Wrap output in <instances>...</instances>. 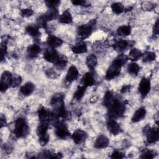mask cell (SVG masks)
I'll use <instances>...</instances> for the list:
<instances>
[{"label":"cell","instance_id":"obj_1","mask_svg":"<svg viewBox=\"0 0 159 159\" xmlns=\"http://www.w3.org/2000/svg\"><path fill=\"white\" fill-rule=\"evenodd\" d=\"M107 107V114L109 118L116 119L122 116L125 111V104L119 99H113Z\"/></svg>","mask_w":159,"mask_h":159},{"label":"cell","instance_id":"obj_39","mask_svg":"<svg viewBox=\"0 0 159 159\" xmlns=\"http://www.w3.org/2000/svg\"><path fill=\"white\" fill-rule=\"evenodd\" d=\"M7 41L3 40L1 45V60L2 61L7 53Z\"/></svg>","mask_w":159,"mask_h":159},{"label":"cell","instance_id":"obj_11","mask_svg":"<svg viewBox=\"0 0 159 159\" xmlns=\"http://www.w3.org/2000/svg\"><path fill=\"white\" fill-rule=\"evenodd\" d=\"M121 71V67H119L113 63L108 67L106 73L105 75V78L107 80H112L119 75Z\"/></svg>","mask_w":159,"mask_h":159},{"label":"cell","instance_id":"obj_38","mask_svg":"<svg viewBox=\"0 0 159 159\" xmlns=\"http://www.w3.org/2000/svg\"><path fill=\"white\" fill-rule=\"evenodd\" d=\"M22 82V78L20 75H15L12 76V82H11V87L12 88H16Z\"/></svg>","mask_w":159,"mask_h":159},{"label":"cell","instance_id":"obj_5","mask_svg":"<svg viewBox=\"0 0 159 159\" xmlns=\"http://www.w3.org/2000/svg\"><path fill=\"white\" fill-rule=\"evenodd\" d=\"M50 105L54 109V112H58L65 108L64 96L61 93L55 94L50 99Z\"/></svg>","mask_w":159,"mask_h":159},{"label":"cell","instance_id":"obj_31","mask_svg":"<svg viewBox=\"0 0 159 159\" xmlns=\"http://www.w3.org/2000/svg\"><path fill=\"white\" fill-rule=\"evenodd\" d=\"M86 90V87L83 86V85H80L78 86L75 91V92L74 93V98L76 100V101H80L84 96L85 92Z\"/></svg>","mask_w":159,"mask_h":159},{"label":"cell","instance_id":"obj_10","mask_svg":"<svg viewBox=\"0 0 159 159\" xmlns=\"http://www.w3.org/2000/svg\"><path fill=\"white\" fill-rule=\"evenodd\" d=\"M107 128L109 132L114 135H117L120 134L122 131L120 125L114 120V119H109L107 122Z\"/></svg>","mask_w":159,"mask_h":159},{"label":"cell","instance_id":"obj_4","mask_svg":"<svg viewBox=\"0 0 159 159\" xmlns=\"http://www.w3.org/2000/svg\"><path fill=\"white\" fill-rule=\"evenodd\" d=\"M143 133L146 136L147 142L148 143H155L159 139V133L157 127H152L149 125H147L143 129Z\"/></svg>","mask_w":159,"mask_h":159},{"label":"cell","instance_id":"obj_15","mask_svg":"<svg viewBox=\"0 0 159 159\" xmlns=\"http://www.w3.org/2000/svg\"><path fill=\"white\" fill-rule=\"evenodd\" d=\"M109 144V140L108 138L104 135H99L95 142H94V147L98 149H101V148H106Z\"/></svg>","mask_w":159,"mask_h":159},{"label":"cell","instance_id":"obj_25","mask_svg":"<svg viewBox=\"0 0 159 159\" xmlns=\"http://www.w3.org/2000/svg\"><path fill=\"white\" fill-rule=\"evenodd\" d=\"M129 47V42L124 39H119L117 41H116L114 45V49L118 52H121L125 50L127 47Z\"/></svg>","mask_w":159,"mask_h":159},{"label":"cell","instance_id":"obj_21","mask_svg":"<svg viewBox=\"0 0 159 159\" xmlns=\"http://www.w3.org/2000/svg\"><path fill=\"white\" fill-rule=\"evenodd\" d=\"M47 42V44L48 45L49 47L53 48L59 47L63 43V41L61 39H60L55 35H50L48 36Z\"/></svg>","mask_w":159,"mask_h":159},{"label":"cell","instance_id":"obj_45","mask_svg":"<svg viewBox=\"0 0 159 159\" xmlns=\"http://www.w3.org/2000/svg\"><path fill=\"white\" fill-rule=\"evenodd\" d=\"M124 157V155L123 153H122L120 151L116 150L114 151L111 156V158H116V159H119V158H123Z\"/></svg>","mask_w":159,"mask_h":159},{"label":"cell","instance_id":"obj_30","mask_svg":"<svg viewBox=\"0 0 159 159\" xmlns=\"http://www.w3.org/2000/svg\"><path fill=\"white\" fill-rule=\"evenodd\" d=\"M68 60L67 58L63 55H60L58 60L55 61L54 63L56 68H57L59 70H63L65 68V66L67 65Z\"/></svg>","mask_w":159,"mask_h":159},{"label":"cell","instance_id":"obj_2","mask_svg":"<svg viewBox=\"0 0 159 159\" xmlns=\"http://www.w3.org/2000/svg\"><path fill=\"white\" fill-rule=\"evenodd\" d=\"M29 132V127L24 118L19 117L14 122V134L17 138L25 137Z\"/></svg>","mask_w":159,"mask_h":159},{"label":"cell","instance_id":"obj_49","mask_svg":"<svg viewBox=\"0 0 159 159\" xmlns=\"http://www.w3.org/2000/svg\"><path fill=\"white\" fill-rule=\"evenodd\" d=\"M130 89H131V86H130V85H129V84H128V85H125V86H124L122 88L120 91H121V93H125L129 92V91L130 90Z\"/></svg>","mask_w":159,"mask_h":159},{"label":"cell","instance_id":"obj_14","mask_svg":"<svg viewBox=\"0 0 159 159\" xmlns=\"http://www.w3.org/2000/svg\"><path fill=\"white\" fill-rule=\"evenodd\" d=\"M50 114L51 112L43 106H40L37 111V114L40 122H48L50 123Z\"/></svg>","mask_w":159,"mask_h":159},{"label":"cell","instance_id":"obj_46","mask_svg":"<svg viewBox=\"0 0 159 159\" xmlns=\"http://www.w3.org/2000/svg\"><path fill=\"white\" fill-rule=\"evenodd\" d=\"M142 9L143 10H146V11H149L150 9H152L153 8V5L148 2H145L142 4Z\"/></svg>","mask_w":159,"mask_h":159},{"label":"cell","instance_id":"obj_42","mask_svg":"<svg viewBox=\"0 0 159 159\" xmlns=\"http://www.w3.org/2000/svg\"><path fill=\"white\" fill-rule=\"evenodd\" d=\"M20 15L23 17H28L33 15L34 11L30 8H24L20 9Z\"/></svg>","mask_w":159,"mask_h":159},{"label":"cell","instance_id":"obj_8","mask_svg":"<svg viewBox=\"0 0 159 159\" xmlns=\"http://www.w3.org/2000/svg\"><path fill=\"white\" fill-rule=\"evenodd\" d=\"M151 89V83L148 78H143L139 84L138 90L142 98H145L149 93Z\"/></svg>","mask_w":159,"mask_h":159},{"label":"cell","instance_id":"obj_51","mask_svg":"<svg viewBox=\"0 0 159 159\" xmlns=\"http://www.w3.org/2000/svg\"><path fill=\"white\" fill-rule=\"evenodd\" d=\"M98 98L96 96H93V97L90 99L89 102H90L91 103H94V102H96L98 101Z\"/></svg>","mask_w":159,"mask_h":159},{"label":"cell","instance_id":"obj_44","mask_svg":"<svg viewBox=\"0 0 159 159\" xmlns=\"http://www.w3.org/2000/svg\"><path fill=\"white\" fill-rule=\"evenodd\" d=\"M45 74L47 76L51 79H56L58 78V74L52 68H48L45 71Z\"/></svg>","mask_w":159,"mask_h":159},{"label":"cell","instance_id":"obj_35","mask_svg":"<svg viewBox=\"0 0 159 159\" xmlns=\"http://www.w3.org/2000/svg\"><path fill=\"white\" fill-rule=\"evenodd\" d=\"M142 61L145 63H148L156 59V54L153 52H147L143 53Z\"/></svg>","mask_w":159,"mask_h":159},{"label":"cell","instance_id":"obj_19","mask_svg":"<svg viewBox=\"0 0 159 159\" xmlns=\"http://www.w3.org/2000/svg\"><path fill=\"white\" fill-rule=\"evenodd\" d=\"M35 90V85L32 82H27L20 88V93L25 96L30 95Z\"/></svg>","mask_w":159,"mask_h":159},{"label":"cell","instance_id":"obj_7","mask_svg":"<svg viewBox=\"0 0 159 159\" xmlns=\"http://www.w3.org/2000/svg\"><path fill=\"white\" fill-rule=\"evenodd\" d=\"M12 75L8 71H4L1 76L0 88L2 93L5 92L9 87H11Z\"/></svg>","mask_w":159,"mask_h":159},{"label":"cell","instance_id":"obj_48","mask_svg":"<svg viewBox=\"0 0 159 159\" xmlns=\"http://www.w3.org/2000/svg\"><path fill=\"white\" fill-rule=\"evenodd\" d=\"M72 4L75 6H85L86 1H83V0H76V1H71Z\"/></svg>","mask_w":159,"mask_h":159},{"label":"cell","instance_id":"obj_27","mask_svg":"<svg viewBox=\"0 0 159 159\" xmlns=\"http://www.w3.org/2000/svg\"><path fill=\"white\" fill-rule=\"evenodd\" d=\"M85 63L89 69H90L91 70H94V68L96 66V65L98 64L97 57L93 54L89 55L86 57Z\"/></svg>","mask_w":159,"mask_h":159},{"label":"cell","instance_id":"obj_16","mask_svg":"<svg viewBox=\"0 0 159 159\" xmlns=\"http://www.w3.org/2000/svg\"><path fill=\"white\" fill-rule=\"evenodd\" d=\"M79 76V72L78 69L75 66H71L66 73L65 80L68 83H72L75 81Z\"/></svg>","mask_w":159,"mask_h":159},{"label":"cell","instance_id":"obj_6","mask_svg":"<svg viewBox=\"0 0 159 159\" xmlns=\"http://www.w3.org/2000/svg\"><path fill=\"white\" fill-rule=\"evenodd\" d=\"M55 133L58 138L60 139H66L70 135V132L67 126L63 122L59 121L55 125Z\"/></svg>","mask_w":159,"mask_h":159},{"label":"cell","instance_id":"obj_29","mask_svg":"<svg viewBox=\"0 0 159 159\" xmlns=\"http://www.w3.org/2000/svg\"><path fill=\"white\" fill-rule=\"evenodd\" d=\"M49 126V122H40L37 128V134L38 136L42 135L47 133Z\"/></svg>","mask_w":159,"mask_h":159},{"label":"cell","instance_id":"obj_36","mask_svg":"<svg viewBox=\"0 0 159 159\" xmlns=\"http://www.w3.org/2000/svg\"><path fill=\"white\" fill-rule=\"evenodd\" d=\"M111 9L112 12L116 14H120L124 11V7L120 2H114L111 4Z\"/></svg>","mask_w":159,"mask_h":159},{"label":"cell","instance_id":"obj_34","mask_svg":"<svg viewBox=\"0 0 159 159\" xmlns=\"http://www.w3.org/2000/svg\"><path fill=\"white\" fill-rule=\"evenodd\" d=\"M114 99V94L112 91H107L106 92L104 97H103V99H102V105L107 107L109 104L112 102V101Z\"/></svg>","mask_w":159,"mask_h":159},{"label":"cell","instance_id":"obj_40","mask_svg":"<svg viewBox=\"0 0 159 159\" xmlns=\"http://www.w3.org/2000/svg\"><path fill=\"white\" fill-rule=\"evenodd\" d=\"M49 139H50V137H49V135L48 134V133L43 134L42 135L39 136V141L40 145H42V146L46 145L49 141Z\"/></svg>","mask_w":159,"mask_h":159},{"label":"cell","instance_id":"obj_47","mask_svg":"<svg viewBox=\"0 0 159 159\" xmlns=\"http://www.w3.org/2000/svg\"><path fill=\"white\" fill-rule=\"evenodd\" d=\"M159 32V30H158V20H157L156 22L155 23L154 25H153V34L155 35H158Z\"/></svg>","mask_w":159,"mask_h":159},{"label":"cell","instance_id":"obj_9","mask_svg":"<svg viewBox=\"0 0 159 159\" xmlns=\"http://www.w3.org/2000/svg\"><path fill=\"white\" fill-rule=\"evenodd\" d=\"M60 55L58 53V52L55 48H50V47H49L48 48H47L43 52L44 59L48 62L53 63V64L58 60Z\"/></svg>","mask_w":159,"mask_h":159},{"label":"cell","instance_id":"obj_23","mask_svg":"<svg viewBox=\"0 0 159 159\" xmlns=\"http://www.w3.org/2000/svg\"><path fill=\"white\" fill-rule=\"evenodd\" d=\"M43 16L45 20L48 22L58 18L60 15L58 9H48L46 13L43 14Z\"/></svg>","mask_w":159,"mask_h":159},{"label":"cell","instance_id":"obj_28","mask_svg":"<svg viewBox=\"0 0 159 159\" xmlns=\"http://www.w3.org/2000/svg\"><path fill=\"white\" fill-rule=\"evenodd\" d=\"M128 60V57L127 55H125V54H120L117 57H116L112 61V63L119 66V67H121L125 65L127 62V61Z\"/></svg>","mask_w":159,"mask_h":159},{"label":"cell","instance_id":"obj_17","mask_svg":"<svg viewBox=\"0 0 159 159\" xmlns=\"http://www.w3.org/2000/svg\"><path fill=\"white\" fill-rule=\"evenodd\" d=\"M146 114H147V111L145 107H141L139 108L134 113L131 119L132 122L134 123H136L142 120L145 117Z\"/></svg>","mask_w":159,"mask_h":159},{"label":"cell","instance_id":"obj_20","mask_svg":"<svg viewBox=\"0 0 159 159\" xmlns=\"http://www.w3.org/2000/svg\"><path fill=\"white\" fill-rule=\"evenodd\" d=\"M71 51L75 54H81L87 52V46L82 40L77 42L71 47Z\"/></svg>","mask_w":159,"mask_h":159},{"label":"cell","instance_id":"obj_13","mask_svg":"<svg viewBox=\"0 0 159 159\" xmlns=\"http://www.w3.org/2000/svg\"><path fill=\"white\" fill-rule=\"evenodd\" d=\"M88 137V134L83 130H76L71 135V138L76 144H81L84 142Z\"/></svg>","mask_w":159,"mask_h":159},{"label":"cell","instance_id":"obj_26","mask_svg":"<svg viewBox=\"0 0 159 159\" xmlns=\"http://www.w3.org/2000/svg\"><path fill=\"white\" fill-rule=\"evenodd\" d=\"M143 55V53L142 51L137 48H132L127 56L128 59H130L132 61H135L138 60L139 58H140Z\"/></svg>","mask_w":159,"mask_h":159},{"label":"cell","instance_id":"obj_52","mask_svg":"<svg viewBox=\"0 0 159 159\" xmlns=\"http://www.w3.org/2000/svg\"><path fill=\"white\" fill-rule=\"evenodd\" d=\"M154 119H155V120L156 123H157V124H158V119H159L158 113H156V114H155V115L154 116Z\"/></svg>","mask_w":159,"mask_h":159},{"label":"cell","instance_id":"obj_33","mask_svg":"<svg viewBox=\"0 0 159 159\" xmlns=\"http://www.w3.org/2000/svg\"><path fill=\"white\" fill-rule=\"evenodd\" d=\"M117 33L119 35L121 36H128L131 33V28L129 25H123L118 27Z\"/></svg>","mask_w":159,"mask_h":159},{"label":"cell","instance_id":"obj_32","mask_svg":"<svg viewBox=\"0 0 159 159\" xmlns=\"http://www.w3.org/2000/svg\"><path fill=\"white\" fill-rule=\"evenodd\" d=\"M140 66L134 61L130 63L127 66V71L131 75H137L140 71Z\"/></svg>","mask_w":159,"mask_h":159},{"label":"cell","instance_id":"obj_41","mask_svg":"<svg viewBox=\"0 0 159 159\" xmlns=\"http://www.w3.org/2000/svg\"><path fill=\"white\" fill-rule=\"evenodd\" d=\"M154 152L150 150H145L142 152L140 158H147V159H152L154 157Z\"/></svg>","mask_w":159,"mask_h":159},{"label":"cell","instance_id":"obj_12","mask_svg":"<svg viewBox=\"0 0 159 159\" xmlns=\"http://www.w3.org/2000/svg\"><path fill=\"white\" fill-rule=\"evenodd\" d=\"M81 85L88 87L93 86L96 83V77L94 73L90 71L87 73H86L82 77L81 80Z\"/></svg>","mask_w":159,"mask_h":159},{"label":"cell","instance_id":"obj_37","mask_svg":"<svg viewBox=\"0 0 159 159\" xmlns=\"http://www.w3.org/2000/svg\"><path fill=\"white\" fill-rule=\"evenodd\" d=\"M45 2L48 9H58V6L60 4V1L58 0H47Z\"/></svg>","mask_w":159,"mask_h":159},{"label":"cell","instance_id":"obj_18","mask_svg":"<svg viewBox=\"0 0 159 159\" xmlns=\"http://www.w3.org/2000/svg\"><path fill=\"white\" fill-rule=\"evenodd\" d=\"M41 48L37 44L34 43L29 45L27 49V55L30 58H34L40 53Z\"/></svg>","mask_w":159,"mask_h":159},{"label":"cell","instance_id":"obj_43","mask_svg":"<svg viewBox=\"0 0 159 159\" xmlns=\"http://www.w3.org/2000/svg\"><path fill=\"white\" fill-rule=\"evenodd\" d=\"M54 153H52L51 151L50 150H43L41 152L37 158H52L53 155Z\"/></svg>","mask_w":159,"mask_h":159},{"label":"cell","instance_id":"obj_22","mask_svg":"<svg viewBox=\"0 0 159 159\" xmlns=\"http://www.w3.org/2000/svg\"><path fill=\"white\" fill-rule=\"evenodd\" d=\"M58 19L59 22L61 24H69L73 22L72 16L68 9L63 11V13L59 16Z\"/></svg>","mask_w":159,"mask_h":159},{"label":"cell","instance_id":"obj_24","mask_svg":"<svg viewBox=\"0 0 159 159\" xmlns=\"http://www.w3.org/2000/svg\"><path fill=\"white\" fill-rule=\"evenodd\" d=\"M25 32L30 36L37 37L40 34L39 27L37 24H29L25 27Z\"/></svg>","mask_w":159,"mask_h":159},{"label":"cell","instance_id":"obj_50","mask_svg":"<svg viewBox=\"0 0 159 159\" xmlns=\"http://www.w3.org/2000/svg\"><path fill=\"white\" fill-rule=\"evenodd\" d=\"M0 122H1V127H3L4 126H5L6 125V117L4 116H3L2 114L1 115V117H0Z\"/></svg>","mask_w":159,"mask_h":159},{"label":"cell","instance_id":"obj_3","mask_svg":"<svg viewBox=\"0 0 159 159\" xmlns=\"http://www.w3.org/2000/svg\"><path fill=\"white\" fill-rule=\"evenodd\" d=\"M96 23V19H93L87 24L78 27L77 30V35L81 40H85L92 34Z\"/></svg>","mask_w":159,"mask_h":159}]
</instances>
